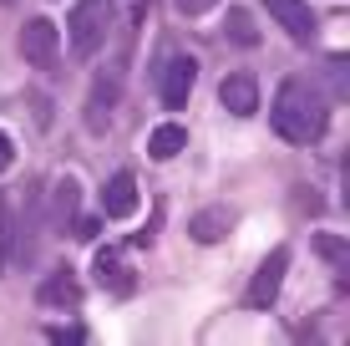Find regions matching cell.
Listing matches in <instances>:
<instances>
[{
	"label": "cell",
	"mask_w": 350,
	"mask_h": 346,
	"mask_svg": "<svg viewBox=\"0 0 350 346\" xmlns=\"http://www.w3.org/2000/svg\"><path fill=\"white\" fill-rule=\"evenodd\" d=\"M264 5H269V16L280 21L295 41H310V36H315V16H310L305 0H264Z\"/></svg>",
	"instance_id": "obj_8"
},
{
	"label": "cell",
	"mask_w": 350,
	"mask_h": 346,
	"mask_svg": "<svg viewBox=\"0 0 350 346\" xmlns=\"http://www.w3.org/2000/svg\"><path fill=\"white\" fill-rule=\"evenodd\" d=\"M112 102H117V77H96L92 102H87V127L92 133H102V127L112 123Z\"/></svg>",
	"instance_id": "obj_9"
},
{
	"label": "cell",
	"mask_w": 350,
	"mask_h": 346,
	"mask_svg": "<svg viewBox=\"0 0 350 346\" xmlns=\"http://www.w3.org/2000/svg\"><path fill=\"white\" fill-rule=\"evenodd\" d=\"M41 301H46V306H81V285H77V275H71V270H56V275L41 285Z\"/></svg>",
	"instance_id": "obj_12"
},
{
	"label": "cell",
	"mask_w": 350,
	"mask_h": 346,
	"mask_svg": "<svg viewBox=\"0 0 350 346\" xmlns=\"http://www.w3.org/2000/svg\"><path fill=\"white\" fill-rule=\"evenodd\" d=\"M5 5H16V0H5Z\"/></svg>",
	"instance_id": "obj_20"
},
{
	"label": "cell",
	"mask_w": 350,
	"mask_h": 346,
	"mask_svg": "<svg viewBox=\"0 0 350 346\" xmlns=\"http://www.w3.org/2000/svg\"><path fill=\"white\" fill-rule=\"evenodd\" d=\"M102 214H107V219H127V214H137V178H132L127 169L107 178V188H102Z\"/></svg>",
	"instance_id": "obj_6"
},
{
	"label": "cell",
	"mask_w": 350,
	"mask_h": 346,
	"mask_svg": "<svg viewBox=\"0 0 350 346\" xmlns=\"http://www.w3.org/2000/svg\"><path fill=\"white\" fill-rule=\"evenodd\" d=\"M284 270H289V249H274L254 270V280H249V295H244L249 311H269L274 306V295H280V285H284Z\"/></svg>",
	"instance_id": "obj_4"
},
{
	"label": "cell",
	"mask_w": 350,
	"mask_h": 346,
	"mask_svg": "<svg viewBox=\"0 0 350 346\" xmlns=\"http://www.w3.org/2000/svg\"><path fill=\"white\" fill-rule=\"evenodd\" d=\"M21 56H26V66H56V56H62V31H56V21L36 16L21 26Z\"/></svg>",
	"instance_id": "obj_3"
},
{
	"label": "cell",
	"mask_w": 350,
	"mask_h": 346,
	"mask_svg": "<svg viewBox=\"0 0 350 346\" xmlns=\"http://www.w3.org/2000/svg\"><path fill=\"white\" fill-rule=\"evenodd\" d=\"M228 230H234V214H228V209H203V214H193V224H188V234H193L198 245L224 240Z\"/></svg>",
	"instance_id": "obj_10"
},
{
	"label": "cell",
	"mask_w": 350,
	"mask_h": 346,
	"mask_svg": "<svg viewBox=\"0 0 350 346\" xmlns=\"http://www.w3.org/2000/svg\"><path fill=\"white\" fill-rule=\"evenodd\" d=\"M188 148V133L178 123H163V127H152V138H148V153L158 163H167V158H178V153Z\"/></svg>",
	"instance_id": "obj_11"
},
{
	"label": "cell",
	"mask_w": 350,
	"mask_h": 346,
	"mask_svg": "<svg viewBox=\"0 0 350 346\" xmlns=\"http://www.w3.org/2000/svg\"><path fill=\"white\" fill-rule=\"evenodd\" d=\"M96 280L112 285V291H132V275H127V265H122L117 249H96Z\"/></svg>",
	"instance_id": "obj_13"
},
{
	"label": "cell",
	"mask_w": 350,
	"mask_h": 346,
	"mask_svg": "<svg viewBox=\"0 0 350 346\" xmlns=\"http://www.w3.org/2000/svg\"><path fill=\"white\" fill-rule=\"evenodd\" d=\"M112 26H117V5L112 0H77V5H71V21H66L71 51L77 56H96L102 41L112 36Z\"/></svg>",
	"instance_id": "obj_2"
},
{
	"label": "cell",
	"mask_w": 350,
	"mask_h": 346,
	"mask_svg": "<svg viewBox=\"0 0 350 346\" xmlns=\"http://www.w3.org/2000/svg\"><path fill=\"white\" fill-rule=\"evenodd\" d=\"M193 82H198V62L193 56H167L163 62V107H188L193 97Z\"/></svg>",
	"instance_id": "obj_5"
},
{
	"label": "cell",
	"mask_w": 350,
	"mask_h": 346,
	"mask_svg": "<svg viewBox=\"0 0 350 346\" xmlns=\"http://www.w3.org/2000/svg\"><path fill=\"white\" fill-rule=\"evenodd\" d=\"M16 163V143H10V133H0V173Z\"/></svg>",
	"instance_id": "obj_17"
},
{
	"label": "cell",
	"mask_w": 350,
	"mask_h": 346,
	"mask_svg": "<svg viewBox=\"0 0 350 346\" xmlns=\"http://www.w3.org/2000/svg\"><path fill=\"white\" fill-rule=\"evenodd\" d=\"M320 249L335 260V265H345V245H340V240H320Z\"/></svg>",
	"instance_id": "obj_19"
},
{
	"label": "cell",
	"mask_w": 350,
	"mask_h": 346,
	"mask_svg": "<svg viewBox=\"0 0 350 346\" xmlns=\"http://www.w3.org/2000/svg\"><path fill=\"white\" fill-rule=\"evenodd\" d=\"M10 249H16V224H10V204H0V275L10 270Z\"/></svg>",
	"instance_id": "obj_16"
},
{
	"label": "cell",
	"mask_w": 350,
	"mask_h": 346,
	"mask_svg": "<svg viewBox=\"0 0 350 346\" xmlns=\"http://www.w3.org/2000/svg\"><path fill=\"white\" fill-rule=\"evenodd\" d=\"M274 133L289 138V143H320L325 138V123H330V107H325L320 87H310L305 77H284L280 92H274Z\"/></svg>",
	"instance_id": "obj_1"
},
{
	"label": "cell",
	"mask_w": 350,
	"mask_h": 346,
	"mask_svg": "<svg viewBox=\"0 0 350 346\" xmlns=\"http://www.w3.org/2000/svg\"><path fill=\"white\" fill-rule=\"evenodd\" d=\"M71 214H77V178H62V184H56V209H51V219L66 224Z\"/></svg>",
	"instance_id": "obj_15"
},
{
	"label": "cell",
	"mask_w": 350,
	"mask_h": 346,
	"mask_svg": "<svg viewBox=\"0 0 350 346\" xmlns=\"http://www.w3.org/2000/svg\"><path fill=\"white\" fill-rule=\"evenodd\" d=\"M219 102H224L234 117H249V112H259V87H254V77H244V71L224 77V87H219Z\"/></svg>",
	"instance_id": "obj_7"
},
{
	"label": "cell",
	"mask_w": 350,
	"mask_h": 346,
	"mask_svg": "<svg viewBox=\"0 0 350 346\" xmlns=\"http://www.w3.org/2000/svg\"><path fill=\"white\" fill-rule=\"evenodd\" d=\"M213 5H219V0H178L183 16H203V10H213Z\"/></svg>",
	"instance_id": "obj_18"
},
{
	"label": "cell",
	"mask_w": 350,
	"mask_h": 346,
	"mask_svg": "<svg viewBox=\"0 0 350 346\" xmlns=\"http://www.w3.org/2000/svg\"><path fill=\"white\" fill-rule=\"evenodd\" d=\"M228 36H234L239 46H259V31H254V16H249L244 5L228 10Z\"/></svg>",
	"instance_id": "obj_14"
}]
</instances>
